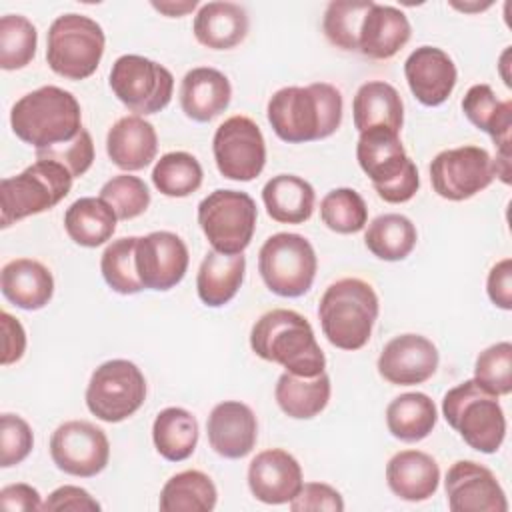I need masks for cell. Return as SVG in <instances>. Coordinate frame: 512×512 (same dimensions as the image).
<instances>
[{
	"label": "cell",
	"instance_id": "cell-21",
	"mask_svg": "<svg viewBox=\"0 0 512 512\" xmlns=\"http://www.w3.org/2000/svg\"><path fill=\"white\" fill-rule=\"evenodd\" d=\"M206 434L210 448L218 456L238 460L254 450L258 422L248 404L224 400L212 408L206 420Z\"/></svg>",
	"mask_w": 512,
	"mask_h": 512
},
{
	"label": "cell",
	"instance_id": "cell-52",
	"mask_svg": "<svg viewBox=\"0 0 512 512\" xmlns=\"http://www.w3.org/2000/svg\"><path fill=\"white\" fill-rule=\"evenodd\" d=\"M198 6L196 0H186V2H152V8L170 16V18H180V16H186L188 12H192L194 8Z\"/></svg>",
	"mask_w": 512,
	"mask_h": 512
},
{
	"label": "cell",
	"instance_id": "cell-8",
	"mask_svg": "<svg viewBox=\"0 0 512 512\" xmlns=\"http://www.w3.org/2000/svg\"><path fill=\"white\" fill-rule=\"evenodd\" d=\"M104 46L106 36L96 20L68 12L48 28L46 62L54 74L66 80H84L96 72Z\"/></svg>",
	"mask_w": 512,
	"mask_h": 512
},
{
	"label": "cell",
	"instance_id": "cell-24",
	"mask_svg": "<svg viewBox=\"0 0 512 512\" xmlns=\"http://www.w3.org/2000/svg\"><path fill=\"white\" fill-rule=\"evenodd\" d=\"M232 98L230 80L216 68L200 66L186 72L180 84L182 112L194 122H210L220 116Z\"/></svg>",
	"mask_w": 512,
	"mask_h": 512
},
{
	"label": "cell",
	"instance_id": "cell-49",
	"mask_svg": "<svg viewBox=\"0 0 512 512\" xmlns=\"http://www.w3.org/2000/svg\"><path fill=\"white\" fill-rule=\"evenodd\" d=\"M486 292L494 306L502 310H512V260L504 258L496 262L486 280Z\"/></svg>",
	"mask_w": 512,
	"mask_h": 512
},
{
	"label": "cell",
	"instance_id": "cell-42",
	"mask_svg": "<svg viewBox=\"0 0 512 512\" xmlns=\"http://www.w3.org/2000/svg\"><path fill=\"white\" fill-rule=\"evenodd\" d=\"M320 218L332 232L356 234L368 222V208L354 188H334L320 202Z\"/></svg>",
	"mask_w": 512,
	"mask_h": 512
},
{
	"label": "cell",
	"instance_id": "cell-38",
	"mask_svg": "<svg viewBox=\"0 0 512 512\" xmlns=\"http://www.w3.org/2000/svg\"><path fill=\"white\" fill-rule=\"evenodd\" d=\"M202 166L188 152H168L152 168V184L168 198H184L202 186Z\"/></svg>",
	"mask_w": 512,
	"mask_h": 512
},
{
	"label": "cell",
	"instance_id": "cell-12",
	"mask_svg": "<svg viewBox=\"0 0 512 512\" xmlns=\"http://www.w3.org/2000/svg\"><path fill=\"white\" fill-rule=\"evenodd\" d=\"M108 82L114 96L138 116L164 110L174 92L172 72L166 66L138 54H124L116 58Z\"/></svg>",
	"mask_w": 512,
	"mask_h": 512
},
{
	"label": "cell",
	"instance_id": "cell-31",
	"mask_svg": "<svg viewBox=\"0 0 512 512\" xmlns=\"http://www.w3.org/2000/svg\"><path fill=\"white\" fill-rule=\"evenodd\" d=\"M262 202L272 220L302 224L314 212L316 192L308 180L296 174H278L264 184Z\"/></svg>",
	"mask_w": 512,
	"mask_h": 512
},
{
	"label": "cell",
	"instance_id": "cell-26",
	"mask_svg": "<svg viewBox=\"0 0 512 512\" xmlns=\"http://www.w3.org/2000/svg\"><path fill=\"white\" fill-rule=\"evenodd\" d=\"M0 290L10 304L22 310H40L52 300L54 278L42 262L14 258L0 272Z\"/></svg>",
	"mask_w": 512,
	"mask_h": 512
},
{
	"label": "cell",
	"instance_id": "cell-30",
	"mask_svg": "<svg viewBox=\"0 0 512 512\" xmlns=\"http://www.w3.org/2000/svg\"><path fill=\"white\" fill-rule=\"evenodd\" d=\"M246 258L242 254H222L208 250L196 274L198 298L210 306L220 308L228 304L244 282Z\"/></svg>",
	"mask_w": 512,
	"mask_h": 512
},
{
	"label": "cell",
	"instance_id": "cell-7",
	"mask_svg": "<svg viewBox=\"0 0 512 512\" xmlns=\"http://www.w3.org/2000/svg\"><path fill=\"white\" fill-rule=\"evenodd\" d=\"M72 174L52 160H36L20 174L0 182V226L8 228L28 216L60 204L72 188Z\"/></svg>",
	"mask_w": 512,
	"mask_h": 512
},
{
	"label": "cell",
	"instance_id": "cell-47",
	"mask_svg": "<svg viewBox=\"0 0 512 512\" xmlns=\"http://www.w3.org/2000/svg\"><path fill=\"white\" fill-rule=\"evenodd\" d=\"M292 512H342L344 500L336 488L324 482H306L300 492L288 502Z\"/></svg>",
	"mask_w": 512,
	"mask_h": 512
},
{
	"label": "cell",
	"instance_id": "cell-32",
	"mask_svg": "<svg viewBox=\"0 0 512 512\" xmlns=\"http://www.w3.org/2000/svg\"><path fill=\"white\" fill-rule=\"evenodd\" d=\"M330 390V376L326 372L310 378L282 372L274 388V398L286 416L296 420H310L326 408Z\"/></svg>",
	"mask_w": 512,
	"mask_h": 512
},
{
	"label": "cell",
	"instance_id": "cell-29",
	"mask_svg": "<svg viewBox=\"0 0 512 512\" xmlns=\"http://www.w3.org/2000/svg\"><path fill=\"white\" fill-rule=\"evenodd\" d=\"M352 116L358 132L380 126L400 134L404 124V104L392 84L370 80L358 88L352 100Z\"/></svg>",
	"mask_w": 512,
	"mask_h": 512
},
{
	"label": "cell",
	"instance_id": "cell-40",
	"mask_svg": "<svg viewBox=\"0 0 512 512\" xmlns=\"http://www.w3.org/2000/svg\"><path fill=\"white\" fill-rule=\"evenodd\" d=\"M38 32L36 26L20 14L0 18V68L20 70L36 56Z\"/></svg>",
	"mask_w": 512,
	"mask_h": 512
},
{
	"label": "cell",
	"instance_id": "cell-4",
	"mask_svg": "<svg viewBox=\"0 0 512 512\" xmlns=\"http://www.w3.org/2000/svg\"><path fill=\"white\" fill-rule=\"evenodd\" d=\"M380 312L372 284L360 278L332 282L318 304V318L326 340L340 350H360L368 344Z\"/></svg>",
	"mask_w": 512,
	"mask_h": 512
},
{
	"label": "cell",
	"instance_id": "cell-13",
	"mask_svg": "<svg viewBox=\"0 0 512 512\" xmlns=\"http://www.w3.org/2000/svg\"><path fill=\"white\" fill-rule=\"evenodd\" d=\"M496 176L492 156L480 146H458L442 150L430 162L434 192L450 202H462L492 184Z\"/></svg>",
	"mask_w": 512,
	"mask_h": 512
},
{
	"label": "cell",
	"instance_id": "cell-27",
	"mask_svg": "<svg viewBox=\"0 0 512 512\" xmlns=\"http://www.w3.org/2000/svg\"><path fill=\"white\" fill-rule=\"evenodd\" d=\"M250 28L246 10L236 2H206L194 16V38L210 50L238 46Z\"/></svg>",
	"mask_w": 512,
	"mask_h": 512
},
{
	"label": "cell",
	"instance_id": "cell-6",
	"mask_svg": "<svg viewBox=\"0 0 512 512\" xmlns=\"http://www.w3.org/2000/svg\"><path fill=\"white\" fill-rule=\"evenodd\" d=\"M442 414L472 450L494 454L504 442L506 416L498 396L482 390L474 378L464 380L444 394Z\"/></svg>",
	"mask_w": 512,
	"mask_h": 512
},
{
	"label": "cell",
	"instance_id": "cell-2",
	"mask_svg": "<svg viewBox=\"0 0 512 512\" xmlns=\"http://www.w3.org/2000/svg\"><path fill=\"white\" fill-rule=\"evenodd\" d=\"M252 352L280 364L296 376H318L326 368V356L316 342L310 322L288 308H274L262 314L250 330Z\"/></svg>",
	"mask_w": 512,
	"mask_h": 512
},
{
	"label": "cell",
	"instance_id": "cell-46",
	"mask_svg": "<svg viewBox=\"0 0 512 512\" xmlns=\"http://www.w3.org/2000/svg\"><path fill=\"white\" fill-rule=\"evenodd\" d=\"M34 448L30 424L18 416L4 412L0 416V466L10 468L28 458Z\"/></svg>",
	"mask_w": 512,
	"mask_h": 512
},
{
	"label": "cell",
	"instance_id": "cell-5",
	"mask_svg": "<svg viewBox=\"0 0 512 512\" xmlns=\"http://www.w3.org/2000/svg\"><path fill=\"white\" fill-rule=\"evenodd\" d=\"M356 160L372 180L376 194L388 204H402L414 198L420 188L416 164L408 158L398 132L370 128L360 132Z\"/></svg>",
	"mask_w": 512,
	"mask_h": 512
},
{
	"label": "cell",
	"instance_id": "cell-19",
	"mask_svg": "<svg viewBox=\"0 0 512 512\" xmlns=\"http://www.w3.org/2000/svg\"><path fill=\"white\" fill-rule=\"evenodd\" d=\"M302 468L298 460L282 450L270 448L258 452L248 466V488L264 504H286L302 488Z\"/></svg>",
	"mask_w": 512,
	"mask_h": 512
},
{
	"label": "cell",
	"instance_id": "cell-15",
	"mask_svg": "<svg viewBox=\"0 0 512 512\" xmlns=\"http://www.w3.org/2000/svg\"><path fill=\"white\" fill-rule=\"evenodd\" d=\"M50 456L64 474L92 478L106 468L110 442L104 430L92 422L68 420L52 432Z\"/></svg>",
	"mask_w": 512,
	"mask_h": 512
},
{
	"label": "cell",
	"instance_id": "cell-10",
	"mask_svg": "<svg viewBox=\"0 0 512 512\" xmlns=\"http://www.w3.org/2000/svg\"><path fill=\"white\" fill-rule=\"evenodd\" d=\"M256 202L240 190H214L198 204V224L212 250L242 254L256 230Z\"/></svg>",
	"mask_w": 512,
	"mask_h": 512
},
{
	"label": "cell",
	"instance_id": "cell-1",
	"mask_svg": "<svg viewBox=\"0 0 512 512\" xmlns=\"http://www.w3.org/2000/svg\"><path fill=\"white\" fill-rule=\"evenodd\" d=\"M274 134L288 142H314L332 136L342 124V94L328 82L276 90L266 108Z\"/></svg>",
	"mask_w": 512,
	"mask_h": 512
},
{
	"label": "cell",
	"instance_id": "cell-44",
	"mask_svg": "<svg viewBox=\"0 0 512 512\" xmlns=\"http://www.w3.org/2000/svg\"><path fill=\"white\" fill-rule=\"evenodd\" d=\"M100 198L112 206L118 220H132L150 206V192L144 180L130 174L112 176L100 188Z\"/></svg>",
	"mask_w": 512,
	"mask_h": 512
},
{
	"label": "cell",
	"instance_id": "cell-39",
	"mask_svg": "<svg viewBox=\"0 0 512 512\" xmlns=\"http://www.w3.org/2000/svg\"><path fill=\"white\" fill-rule=\"evenodd\" d=\"M136 244L138 236H124L112 240L100 258V272L104 282L118 294L130 296L144 290L136 272Z\"/></svg>",
	"mask_w": 512,
	"mask_h": 512
},
{
	"label": "cell",
	"instance_id": "cell-23",
	"mask_svg": "<svg viewBox=\"0 0 512 512\" xmlns=\"http://www.w3.org/2000/svg\"><path fill=\"white\" fill-rule=\"evenodd\" d=\"M106 152L114 166L126 172L146 168L158 152L154 126L138 114L122 116L106 134Z\"/></svg>",
	"mask_w": 512,
	"mask_h": 512
},
{
	"label": "cell",
	"instance_id": "cell-3",
	"mask_svg": "<svg viewBox=\"0 0 512 512\" xmlns=\"http://www.w3.org/2000/svg\"><path fill=\"white\" fill-rule=\"evenodd\" d=\"M10 126L22 142L44 150L72 140L82 130V110L72 92L48 84L16 100Z\"/></svg>",
	"mask_w": 512,
	"mask_h": 512
},
{
	"label": "cell",
	"instance_id": "cell-28",
	"mask_svg": "<svg viewBox=\"0 0 512 512\" xmlns=\"http://www.w3.org/2000/svg\"><path fill=\"white\" fill-rule=\"evenodd\" d=\"M462 112L470 124L494 140L496 156L510 158L512 100H498L488 84H474L462 98Z\"/></svg>",
	"mask_w": 512,
	"mask_h": 512
},
{
	"label": "cell",
	"instance_id": "cell-45",
	"mask_svg": "<svg viewBox=\"0 0 512 512\" xmlns=\"http://www.w3.org/2000/svg\"><path fill=\"white\" fill-rule=\"evenodd\" d=\"M36 160H52L64 166L72 178L86 174L94 162V142L86 128H82L72 140L56 144L52 148L36 150Z\"/></svg>",
	"mask_w": 512,
	"mask_h": 512
},
{
	"label": "cell",
	"instance_id": "cell-14",
	"mask_svg": "<svg viewBox=\"0 0 512 512\" xmlns=\"http://www.w3.org/2000/svg\"><path fill=\"white\" fill-rule=\"evenodd\" d=\"M212 152L218 172L236 182L258 178L266 164V142L260 126L242 114L226 118L216 128Z\"/></svg>",
	"mask_w": 512,
	"mask_h": 512
},
{
	"label": "cell",
	"instance_id": "cell-50",
	"mask_svg": "<svg viewBox=\"0 0 512 512\" xmlns=\"http://www.w3.org/2000/svg\"><path fill=\"white\" fill-rule=\"evenodd\" d=\"M40 492L24 482L8 484L0 490V508L4 512H36L42 510Z\"/></svg>",
	"mask_w": 512,
	"mask_h": 512
},
{
	"label": "cell",
	"instance_id": "cell-36",
	"mask_svg": "<svg viewBox=\"0 0 512 512\" xmlns=\"http://www.w3.org/2000/svg\"><path fill=\"white\" fill-rule=\"evenodd\" d=\"M218 500L212 478L200 470H184L166 480L158 506L162 512H210Z\"/></svg>",
	"mask_w": 512,
	"mask_h": 512
},
{
	"label": "cell",
	"instance_id": "cell-34",
	"mask_svg": "<svg viewBox=\"0 0 512 512\" xmlns=\"http://www.w3.org/2000/svg\"><path fill=\"white\" fill-rule=\"evenodd\" d=\"M436 422V404L424 392L400 394L386 408L388 432L402 442L424 440L434 430Z\"/></svg>",
	"mask_w": 512,
	"mask_h": 512
},
{
	"label": "cell",
	"instance_id": "cell-17",
	"mask_svg": "<svg viewBox=\"0 0 512 512\" xmlns=\"http://www.w3.org/2000/svg\"><path fill=\"white\" fill-rule=\"evenodd\" d=\"M452 512H506V494L494 472L474 460L454 462L444 480Z\"/></svg>",
	"mask_w": 512,
	"mask_h": 512
},
{
	"label": "cell",
	"instance_id": "cell-48",
	"mask_svg": "<svg viewBox=\"0 0 512 512\" xmlns=\"http://www.w3.org/2000/svg\"><path fill=\"white\" fill-rule=\"evenodd\" d=\"M102 506L98 504L96 498L90 496L88 490L72 484H64L50 492V496L44 500L42 510L44 512H98Z\"/></svg>",
	"mask_w": 512,
	"mask_h": 512
},
{
	"label": "cell",
	"instance_id": "cell-35",
	"mask_svg": "<svg viewBox=\"0 0 512 512\" xmlns=\"http://www.w3.org/2000/svg\"><path fill=\"white\" fill-rule=\"evenodd\" d=\"M152 440L156 452L162 458L170 462H182L196 450L198 420L186 408L168 406L154 418Z\"/></svg>",
	"mask_w": 512,
	"mask_h": 512
},
{
	"label": "cell",
	"instance_id": "cell-51",
	"mask_svg": "<svg viewBox=\"0 0 512 512\" xmlns=\"http://www.w3.org/2000/svg\"><path fill=\"white\" fill-rule=\"evenodd\" d=\"M2 320V366H10L24 356L26 350V332L22 324L8 312L0 314Z\"/></svg>",
	"mask_w": 512,
	"mask_h": 512
},
{
	"label": "cell",
	"instance_id": "cell-41",
	"mask_svg": "<svg viewBox=\"0 0 512 512\" xmlns=\"http://www.w3.org/2000/svg\"><path fill=\"white\" fill-rule=\"evenodd\" d=\"M372 6V0H334L328 4L322 30L330 44L336 48L358 52V32L364 14Z\"/></svg>",
	"mask_w": 512,
	"mask_h": 512
},
{
	"label": "cell",
	"instance_id": "cell-9",
	"mask_svg": "<svg viewBox=\"0 0 512 512\" xmlns=\"http://www.w3.org/2000/svg\"><path fill=\"white\" fill-rule=\"evenodd\" d=\"M316 270V252L302 234H272L258 252V272L266 288L282 298L304 296L314 284Z\"/></svg>",
	"mask_w": 512,
	"mask_h": 512
},
{
	"label": "cell",
	"instance_id": "cell-11",
	"mask_svg": "<svg viewBox=\"0 0 512 512\" xmlns=\"http://www.w3.org/2000/svg\"><path fill=\"white\" fill-rule=\"evenodd\" d=\"M146 400L142 370L124 358L100 364L86 386V406L102 422L116 424L130 418Z\"/></svg>",
	"mask_w": 512,
	"mask_h": 512
},
{
	"label": "cell",
	"instance_id": "cell-33",
	"mask_svg": "<svg viewBox=\"0 0 512 512\" xmlns=\"http://www.w3.org/2000/svg\"><path fill=\"white\" fill-rule=\"evenodd\" d=\"M116 222V212L100 196L78 198L64 212L66 234L84 248H96L108 242L116 232Z\"/></svg>",
	"mask_w": 512,
	"mask_h": 512
},
{
	"label": "cell",
	"instance_id": "cell-25",
	"mask_svg": "<svg viewBox=\"0 0 512 512\" xmlns=\"http://www.w3.org/2000/svg\"><path fill=\"white\" fill-rule=\"evenodd\" d=\"M388 488L406 502H422L440 484L438 462L422 450H400L386 464Z\"/></svg>",
	"mask_w": 512,
	"mask_h": 512
},
{
	"label": "cell",
	"instance_id": "cell-43",
	"mask_svg": "<svg viewBox=\"0 0 512 512\" xmlns=\"http://www.w3.org/2000/svg\"><path fill=\"white\" fill-rule=\"evenodd\" d=\"M474 382L492 396L512 392V344L508 340L496 342L476 356Z\"/></svg>",
	"mask_w": 512,
	"mask_h": 512
},
{
	"label": "cell",
	"instance_id": "cell-18",
	"mask_svg": "<svg viewBox=\"0 0 512 512\" xmlns=\"http://www.w3.org/2000/svg\"><path fill=\"white\" fill-rule=\"evenodd\" d=\"M438 348L422 334L394 336L378 356V374L394 386L422 384L438 368Z\"/></svg>",
	"mask_w": 512,
	"mask_h": 512
},
{
	"label": "cell",
	"instance_id": "cell-22",
	"mask_svg": "<svg viewBox=\"0 0 512 512\" xmlns=\"http://www.w3.org/2000/svg\"><path fill=\"white\" fill-rule=\"evenodd\" d=\"M410 34L412 26L402 10L372 2L360 24L358 52L372 60H388L406 46Z\"/></svg>",
	"mask_w": 512,
	"mask_h": 512
},
{
	"label": "cell",
	"instance_id": "cell-16",
	"mask_svg": "<svg viewBox=\"0 0 512 512\" xmlns=\"http://www.w3.org/2000/svg\"><path fill=\"white\" fill-rule=\"evenodd\" d=\"M190 254L186 242L168 230H156L138 238L136 272L144 288L170 290L182 282Z\"/></svg>",
	"mask_w": 512,
	"mask_h": 512
},
{
	"label": "cell",
	"instance_id": "cell-20",
	"mask_svg": "<svg viewBox=\"0 0 512 512\" xmlns=\"http://www.w3.org/2000/svg\"><path fill=\"white\" fill-rule=\"evenodd\" d=\"M404 76L414 98L424 106H440L452 94L458 72L454 60L436 46H420L404 62Z\"/></svg>",
	"mask_w": 512,
	"mask_h": 512
},
{
	"label": "cell",
	"instance_id": "cell-37",
	"mask_svg": "<svg viewBox=\"0 0 512 512\" xmlns=\"http://www.w3.org/2000/svg\"><path fill=\"white\" fill-rule=\"evenodd\" d=\"M418 240L416 226L404 214H380L376 216L364 234L366 248L380 260L398 262L410 256Z\"/></svg>",
	"mask_w": 512,
	"mask_h": 512
}]
</instances>
